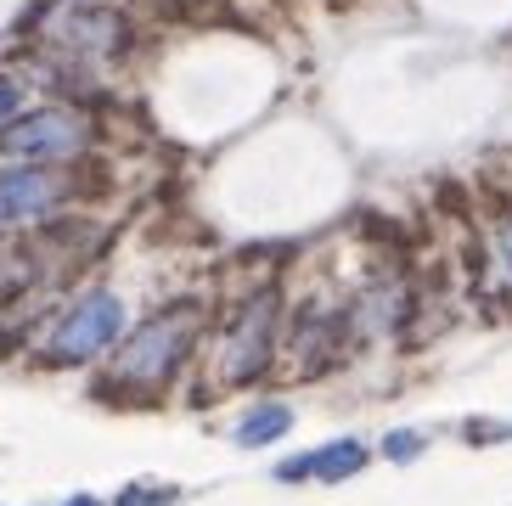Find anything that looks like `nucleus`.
<instances>
[{"label":"nucleus","mask_w":512,"mask_h":506,"mask_svg":"<svg viewBox=\"0 0 512 506\" xmlns=\"http://www.w3.org/2000/svg\"><path fill=\"white\" fill-rule=\"evenodd\" d=\"M197 321H203L197 304H175V310L152 315L136 338H124L119 360H113V377H119V383H164V377L175 372V360L192 349Z\"/></svg>","instance_id":"obj_1"},{"label":"nucleus","mask_w":512,"mask_h":506,"mask_svg":"<svg viewBox=\"0 0 512 506\" xmlns=\"http://www.w3.org/2000/svg\"><path fill=\"white\" fill-rule=\"evenodd\" d=\"M124 332V298L119 293H85L51 332V360H91Z\"/></svg>","instance_id":"obj_2"},{"label":"nucleus","mask_w":512,"mask_h":506,"mask_svg":"<svg viewBox=\"0 0 512 506\" xmlns=\"http://www.w3.org/2000/svg\"><path fill=\"white\" fill-rule=\"evenodd\" d=\"M271 338H276V293L271 287H259L254 304L237 315L226 349H220V377H226V383H248V377H259L265 372V360H271Z\"/></svg>","instance_id":"obj_3"},{"label":"nucleus","mask_w":512,"mask_h":506,"mask_svg":"<svg viewBox=\"0 0 512 506\" xmlns=\"http://www.w3.org/2000/svg\"><path fill=\"white\" fill-rule=\"evenodd\" d=\"M85 141H91V130L68 107H46V113H29L0 130V152H12V158H74Z\"/></svg>","instance_id":"obj_4"},{"label":"nucleus","mask_w":512,"mask_h":506,"mask_svg":"<svg viewBox=\"0 0 512 506\" xmlns=\"http://www.w3.org/2000/svg\"><path fill=\"white\" fill-rule=\"evenodd\" d=\"M57 197H62V180L51 169H12V175H0V214L6 220H34Z\"/></svg>","instance_id":"obj_5"},{"label":"nucleus","mask_w":512,"mask_h":506,"mask_svg":"<svg viewBox=\"0 0 512 506\" xmlns=\"http://www.w3.org/2000/svg\"><path fill=\"white\" fill-rule=\"evenodd\" d=\"M57 40L74 51H113L124 40L113 12H57Z\"/></svg>","instance_id":"obj_6"},{"label":"nucleus","mask_w":512,"mask_h":506,"mask_svg":"<svg viewBox=\"0 0 512 506\" xmlns=\"http://www.w3.org/2000/svg\"><path fill=\"white\" fill-rule=\"evenodd\" d=\"M304 462V478L316 473V478H349V473H361L366 467V445L361 439H338V445H321V450H310V456H299Z\"/></svg>","instance_id":"obj_7"},{"label":"nucleus","mask_w":512,"mask_h":506,"mask_svg":"<svg viewBox=\"0 0 512 506\" xmlns=\"http://www.w3.org/2000/svg\"><path fill=\"white\" fill-rule=\"evenodd\" d=\"M293 428V411L287 405H254L248 417L237 422V445H271V439H282V433Z\"/></svg>","instance_id":"obj_8"},{"label":"nucleus","mask_w":512,"mask_h":506,"mask_svg":"<svg viewBox=\"0 0 512 506\" xmlns=\"http://www.w3.org/2000/svg\"><path fill=\"white\" fill-rule=\"evenodd\" d=\"M417 450H422V433H389V445H383V456H389V462H411Z\"/></svg>","instance_id":"obj_9"},{"label":"nucleus","mask_w":512,"mask_h":506,"mask_svg":"<svg viewBox=\"0 0 512 506\" xmlns=\"http://www.w3.org/2000/svg\"><path fill=\"white\" fill-rule=\"evenodd\" d=\"M496 253H501V270L512 276V220H501V237H496Z\"/></svg>","instance_id":"obj_10"},{"label":"nucleus","mask_w":512,"mask_h":506,"mask_svg":"<svg viewBox=\"0 0 512 506\" xmlns=\"http://www.w3.org/2000/svg\"><path fill=\"white\" fill-rule=\"evenodd\" d=\"M12 113H17V85L12 79H0V124L12 119Z\"/></svg>","instance_id":"obj_11"},{"label":"nucleus","mask_w":512,"mask_h":506,"mask_svg":"<svg viewBox=\"0 0 512 506\" xmlns=\"http://www.w3.org/2000/svg\"><path fill=\"white\" fill-rule=\"evenodd\" d=\"M164 501H169V495H147V490H130V495H124L119 506H164Z\"/></svg>","instance_id":"obj_12"},{"label":"nucleus","mask_w":512,"mask_h":506,"mask_svg":"<svg viewBox=\"0 0 512 506\" xmlns=\"http://www.w3.org/2000/svg\"><path fill=\"white\" fill-rule=\"evenodd\" d=\"M68 506H102V501H91V495H74V501H68Z\"/></svg>","instance_id":"obj_13"}]
</instances>
